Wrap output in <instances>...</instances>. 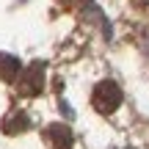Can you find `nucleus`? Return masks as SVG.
Returning <instances> with one entry per match:
<instances>
[{
    "instance_id": "3",
    "label": "nucleus",
    "mask_w": 149,
    "mask_h": 149,
    "mask_svg": "<svg viewBox=\"0 0 149 149\" xmlns=\"http://www.w3.org/2000/svg\"><path fill=\"white\" fill-rule=\"evenodd\" d=\"M44 141H47L50 149H72L74 144V135L66 124H50L44 130Z\"/></svg>"
},
{
    "instance_id": "5",
    "label": "nucleus",
    "mask_w": 149,
    "mask_h": 149,
    "mask_svg": "<svg viewBox=\"0 0 149 149\" xmlns=\"http://www.w3.org/2000/svg\"><path fill=\"white\" fill-rule=\"evenodd\" d=\"M19 72H22L19 58H14V55H8V53H0V80H6V83H17Z\"/></svg>"
},
{
    "instance_id": "1",
    "label": "nucleus",
    "mask_w": 149,
    "mask_h": 149,
    "mask_svg": "<svg viewBox=\"0 0 149 149\" xmlns=\"http://www.w3.org/2000/svg\"><path fill=\"white\" fill-rule=\"evenodd\" d=\"M44 88V64L33 61V64L22 66L19 77H17V91L22 97H39Z\"/></svg>"
},
{
    "instance_id": "4",
    "label": "nucleus",
    "mask_w": 149,
    "mask_h": 149,
    "mask_svg": "<svg viewBox=\"0 0 149 149\" xmlns=\"http://www.w3.org/2000/svg\"><path fill=\"white\" fill-rule=\"evenodd\" d=\"M28 127H31V119H28V113H22V111H11L8 116L3 119V133H6V135L25 133Z\"/></svg>"
},
{
    "instance_id": "2",
    "label": "nucleus",
    "mask_w": 149,
    "mask_h": 149,
    "mask_svg": "<svg viewBox=\"0 0 149 149\" xmlns=\"http://www.w3.org/2000/svg\"><path fill=\"white\" fill-rule=\"evenodd\" d=\"M91 105L100 113H113L122 105V88H119L113 80H102L94 86V94H91Z\"/></svg>"
}]
</instances>
